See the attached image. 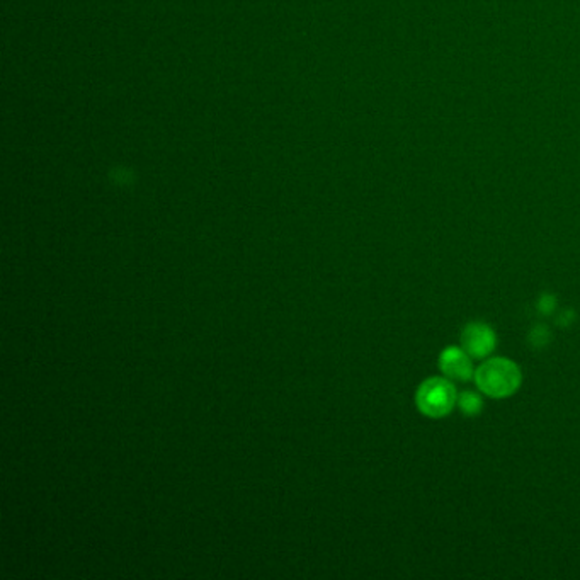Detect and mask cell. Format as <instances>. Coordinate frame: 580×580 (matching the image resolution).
<instances>
[{"label": "cell", "mask_w": 580, "mask_h": 580, "mask_svg": "<svg viewBox=\"0 0 580 580\" xmlns=\"http://www.w3.org/2000/svg\"><path fill=\"white\" fill-rule=\"evenodd\" d=\"M475 383L484 395L507 398L519 390L523 375L515 361L507 357H490L475 369Z\"/></svg>", "instance_id": "1"}, {"label": "cell", "mask_w": 580, "mask_h": 580, "mask_svg": "<svg viewBox=\"0 0 580 580\" xmlns=\"http://www.w3.org/2000/svg\"><path fill=\"white\" fill-rule=\"evenodd\" d=\"M458 392L446 376H435L421 383L415 394V405L422 415L431 419H441L449 415L456 407Z\"/></svg>", "instance_id": "2"}, {"label": "cell", "mask_w": 580, "mask_h": 580, "mask_svg": "<svg viewBox=\"0 0 580 580\" xmlns=\"http://www.w3.org/2000/svg\"><path fill=\"white\" fill-rule=\"evenodd\" d=\"M439 369L451 382H470L475 376L474 357L463 347L448 345L439 355Z\"/></svg>", "instance_id": "3"}, {"label": "cell", "mask_w": 580, "mask_h": 580, "mask_svg": "<svg viewBox=\"0 0 580 580\" xmlns=\"http://www.w3.org/2000/svg\"><path fill=\"white\" fill-rule=\"evenodd\" d=\"M497 345V335L484 322H472L462 332V347L474 359H485Z\"/></svg>", "instance_id": "4"}, {"label": "cell", "mask_w": 580, "mask_h": 580, "mask_svg": "<svg viewBox=\"0 0 580 580\" xmlns=\"http://www.w3.org/2000/svg\"><path fill=\"white\" fill-rule=\"evenodd\" d=\"M456 405H458V409L462 410V414H465L466 417H475V415H478V414L482 412V409H484V400L480 398L478 394L466 390V392L458 394Z\"/></svg>", "instance_id": "5"}, {"label": "cell", "mask_w": 580, "mask_h": 580, "mask_svg": "<svg viewBox=\"0 0 580 580\" xmlns=\"http://www.w3.org/2000/svg\"><path fill=\"white\" fill-rule=\"evenodd\" d=\"M529 343L536 349L545 347L546 344L550 343V330L546 329L545 325H535L533 330L529 332Z\"/></svg>", "instance_id": "6"}, {"label": "cell", "mask_w": 580, "mask_h": 580, "mask_svg": "<svg viewBox=\"0 0 580 580\" xmlns=\"http://www.w3.org/2000/svg\"><path fill=\"white\" fill-rule=\"evenodd\" d=\"M536 306H538V312L543 315H552L556 308V298L550 293H545V295H541Z\"/></svg>", "instance_id": "7"}, {"label": "cell", "mask_w": 580, "mask_h": 580, "mask_svg": "<svg viewBox=\"0 0 580 580\" xmlns=\"http://www.w3.org/2000/svg\"><path fill=\"white\" fill-rule=\"evenodd\" d=\"M574 316H575L574 310H567V312H564V314L560 315V318H558V325H568V324L574 320Z\"/></svg>", "instance_id": "8"}]
</instances>
